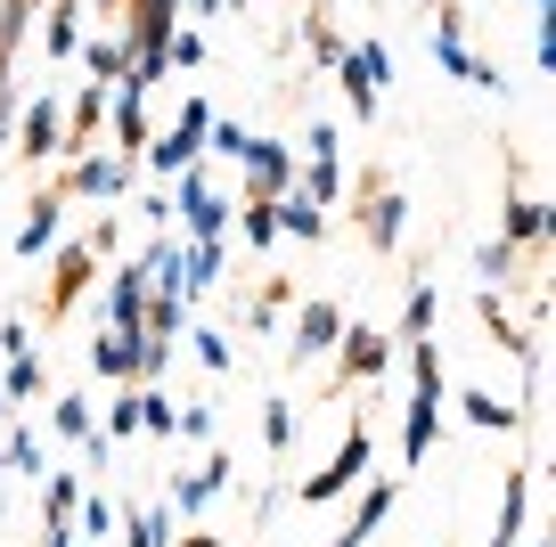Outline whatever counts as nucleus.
I'll return each mask as SVG.
<instances>
[{
	"mask_svg": "<svg viewBox=\"0 0 556 547\" xmlns=\"http://www.w3.org/2000/svg\"><path fill=\"white\" fill-rule=\"evenodd\" d=\"M173 433H180V442H213V433H222V409H213V400H189Z\"/></svg>",
	"mask_w": 556,
	"mask_h": 547,
	"instance_id": "nucleus-44",
	"label": "nucleus"
},
{
	"mask_svg": "<svg viewBox=\"0 0 556 547\" xmlns=\"http://www.w3.org/2000/svg\"><path fill=\"white\" fill-rule=\"evenodd\" d=\"M0 449H9V474H25V482L50 474V449H41L34 425H9V433H0Z\"/></svg>",
	"mask_w": 556,
	"mask_h": 547,
	"instance_id": "nucleus-34",
	"label": "nucleus"
},
{
	"mask_svg": "<svg viewBox=\"0 0 556 547\" xmlns=\"http://www.w3.org/2000/svg\"><path fill=\"white\" fill-rule=\"evenodd\" d=\"M90 377L99 384H139V335L131 327H99V335H90Z\"/></svg>",
	"mask_w": 556,
	"mask_h": 547,
	"instance_id": "nucleus-17",
	"label": "nucleus"
},
{
	"mask_svg": "<svg viewBox=\"0 0 556 547\" xmlns=\"http://www.w3.org/2000/svg\"><path fill=\"white\" fill-rule=\"evenodd\" d=\"M83 9H106V17H115V9H123V0H83Z\"/></svg>",
	"mask_w": 556,
	"mask_h": 547,
	"instance_id": "nucleus-53",
	"label": "nucleus"
},
{
	"mask_svg": "<svg viewBox=\"0 0 556 547\" xmlns=\"http://www.w3.org/2000/svg\"><path fill=\"white\" fill-rule=\"evenodd\" d=\"M0 433H9V400H0Z\"/></svg>",
	"mask_w": 556,
	"mask_h": 547,
	"instance_id": "nucleus-54",
	"label": "nucleus"
},
{
	"mask_svg": "<svg viewBox=\"0 0 556 547\" xmlns=\"http://www.w3.org/2000/svg\"><path fill=\"white\" fill-rule=\"evenodd\" d=\"M74 66H83L90 82H106V90H115V82H123V66H131V58H123V41H115V34H99V41L83 34V50H74Z\"/></svg>",
	"mask_w": 556,
	"mask_h": 547,
	"instance_id": "nucleus-29",
	"label": "nucleus"
},
{
	"mask_svg": "<svg viewBox=\"0 0 556 547\" xmlns=\"http://www.w3.org/2000/svg\"><path fill=\"white\" fill-rule=\"evenodd\" d=\"M368 458H377V442H368V417L361 409H344V442H336V458L319 466V474H303V507H336L344 491H361L368 482Z\"/></svg>",
	"mask_w": 556,
	"mask_h": 547,
	"instance_id": "nucleus-2",
	"label": "nucleus"
},
{
	"mask_svg": "<svg viewBox=\"0 0 556 547\" xmlns=\"http://www.w3.org/2000/svg\"><path fill=\"white\" fill-rule=\"evenodd\" d=\"M319 9H336V0H319Z\"/></svg>",
	"mask_w": 556,
	"mask_h": 547,
	"instance_id": "nucleus-57",
	"label": "nucleus"
},
{
	"mask_svg": "<svg viewBox=\"0 0 556 547\" xmlns=\"http://www.w3.org/2000/svg\"><path fill=\"white\" fill-rule=\"evenodd\" d=\"M173 425H180V400L164 393V384H139V433H148V442H173Z\"/></svg>",
	"mask_w": 556,
	"mask_h": 547,
	"instance_id": "nucleus-36",
	"label": "nucleus"
},
{
	"mask_svg": "<svg viewBox=\"0 0 556 547\" xmlns=\"http://www.w3.org/2000/svg\"><path fill=\"white\" fill-rule=\"evenodd\" d=\"M50 393V368H41V352H9V384H0V400L9 409H25V400Z\"/></svg>",
	"mask_w": 556,
	"mask_h": 547,
	"instance_id": "nucleus-28",
	"label": "nucleus"
},
{
	"mask_svg": "<svg viewBox=\"0 0 556 547\" xmlns=\"http://www.w3.org/2000/svg\"><path fill=\"white\" fill-rule=\"evenodd\" d=\"M131 155H99V148H90V155H74V164H66V180H58V189H66V196H83V205H106V213H115V196H131Z\"/></svg>",
	"mask_w": 556,
	"mask_h": 547,
	"instance_id": "nucleus-7",
	"label": "nucleus"
},
{
	"mask_svg": "<svg viewBox=\"0 0 556 547\" xmlns=\"http://www.w3.org/2000/svg\"><path fill=\"white\" fill-rule=\"evenodd\" d=\"M458 417H467L475 433H516V425H523V409H516V400L483 393V384H475V393H458Z\"/></svg>",
	"mask_w": 556,
	"mask_h": 547,
	"instance_id": "nucleus-24",
	"label": "nucleus"
},
{
	"mask_svg": "<svg viewBox=\"0 0 556 547\" xmlns=\"http://www.w3.org/2000/svg\"><path fill=\"white\" fill-rule=\"evenodd\" d=\"M507 270H516V245H507V238L475 245V287H507Z\"/></svg>",
	"mask_w": 556,
	"mask_h": 547,
	"instance_id": "nucleus-41",
	"label": "nucleus"
},
{
	"mask_svg": "<svg viewBox=\"0 0 556 547\" xmlns=\"http://www.w3.org/2000/svg\"><path fill=\"white\" fill-rule=\"evenodd\" d=\"M0 352H34V319H25V310L0 319Z\"/></svg>",
	"mask_w": 556,
	"mask_h": 547,
	"instance_id": "nucleus-47",
	"label": "nucleus"
},
{
	"mask_svg": "<svg viewBox=\"0 0 556 547\" xmlns=\"http://www.w3.org/2000/svg\"><path fill=\"white\" fill-rule=\"evenodd\" d=\"M106 115H115V155H148V139H156V123H148V90H131V82H115L106 90Z\"/></svg>",
	"mask_w": 556,
	"mask_h": 547,
	"instance_id": "nucleus-16",
	"label": "nucleus"
},
{
	"mask_svg": "<svg viewBox=\"0 0 556 547\" xmlns=\"http://www.w3.org/2000/svg\"><path fill=\"white\" fill-rule=\"evenodd\" d=\"M532 547H540V539H532Z\"/></svg>",
	"mask_w": 556,
	"mask_h": 547,
	"instance_id": "nucleus-58",
	"label": "nucleus"
},
{
	"mask_svg": "<svg viewBox=\"0 0 556 547\" xmlns=\"http://www.w3.org/2000/svg\"><path fill=\"white\" fill-rule=\"evenodd\" d=\"M262 449L270 458L295 449V393H262Z\"/></svg>",
	"mask_w": 556,
	"mask_h": 547,
	"instance_id": "nucleus-30",
	"label": "nucleus"
},
{
	"mask_svg": "<svg viewBox=\"0 0 556 547\" xmlns=\"http://www.w3.org/2000/svg\"><path fill=\"white\" fill-rule=\"evenodd\" d=\"M295 196H312L319 213L344 205V155H312V164H295Z\"/></svg>",
	"mask_w": 556,
	"mask_h": 547,
	"instance_id": "nucleus-22",
	"label": "nucleus"
},
{
	"mask_svg": "<svg viewBox=\"0 0 556 547\" xmlns=\"http://www.w3.org/2000/svg\"><path fill=\"white\" fill-rule=\"evenodd\" d=\"M164 189H173V213H180V229H189V238H229V221H238V196L213 189V171H205V164H189L180 180H164Z\"/></svg>",
	"mask_w": 556,
	"mask_h": 547,
	"instance_id": "nucleus-6",
	"label": "nucleus"
},
{
	"mask_svg": "<svg viewBox=\"0 0 556 547\" xmlns=\"http://www.w3.org/2000/svg\"><path fill=\"white\" fill-rule=\"evenodd\" d=\"M500 238L516 245V254L548 245L556 238V196H507V205H500Z\"/></svg>",
	"mask_w": 556,
	"mask_h": 547,
	"instance_id": "nucleus-14",
	"label": "nucleus"
},
{
	"mask_svg": "<svg viewBox=\"0 0 556 547\" xmlns=\"http://www.w3.org/2000/svg\"><path fill=\"white\" fill-rule=\"evenodd\" d=\"M205 131H213V99H180V106H173V131L148 139V155H139V164L156 171V180H180L189 164H205Z\"/></svg>",
	"mask_w": 556,
	"mask_h": 547,
	"instance_id": "nucleus-3",
	"label": "nucleus"
},
{
	"mask_svg": "<svg viewBox=\"0 0 556 547\" xmlns=\"http://www.w3.org/2000/svg\"><path fill=\"white\" fill-rule=\"evenodd\" d=\"M74 507H83V474L50 466L41 474V531H74Z\"/></svg>",
	"mask_w": 556,
	"mask_h": 547,
	"instance_id": "nucleus-21",
	"label": "nucleus"
},
{
	"mask_svg": "<svg viewBox=\"0 0 556 547\" xmlns=\"http://www.w3.org/2000/svg\"><path fill=\"white\" fill-rule=\"evenodd\" d=\"M336 393L352 400V384H384L393 377V359H401V343L393 335H377V327H361V319H344V335H336Z\"/></svg>",
	"mask_w": 556,
	"mask_h": 547,
	"instance_id": "nucleus-5",
	"label": "nucleus"
},
{
	"mask_svg": "<svg viewBox=\"0 0 556 547\" xmlns=\"http://www.w3.org/2000/svg\"><path fill=\"white\" fill-rule=\"evenodd\" d=\"M213 498H222V491H213V482H205V474H173V491H164V507H173V514H180V523H197V514H205V507H213Z\"/></svg>",
	"mask_w": 556,
	"mask_h": 547,
	"instance_id": "nucleus-40",
	"label": "nucleus"
},
{
	"mask_svg": "<svg viewBox=\"0 0 556 547\" xmlns=\"http://www.w3.org/2000/svg\"><path fill=\"white\" fill-rule=\"evenodd\" d=\"M523 523H532V466H507L500 523H491V539H483V547H523Z\"/></svg>",
	"mask_w": 556,
	"mask_h": 547,
	"instance_id": "nucleus-18",
	"label": "nucleus"
},
{
	"mask_svg": "<svg viewBox=\"0 0 556 547\" xmlns=\"http://www.w3.org/2000/svg\"><path fill=\"white\" fill-rule=\"evenodd\" d=\"M238 171H245L238 196H287V189H295V148H287V139H270V131H245Z\"/></svg>",
	"mask_w": 556,
	"mask_h": 547,
	"instance_id": "nucleus-8",
	"label": "nucleus"
},
{
	"mask_svg": "<svg viewBox=\"0 0 556 547\" xmlns=\"http://www.w3.org/2000/svg\"><path fill=\"white\" fill-rule=\"evenodd\" d=\"M83 0H50V9H41V58H50V66H66L74 50H83Z\"/></svg>",
	"mask_w": 556,
	"mask_h": 547,
	"instance_id": "nucleus-19",
	"label": "nucleus"
},
{
	"mask_svg": "<svg viewBox=\"0 0 556 547\" xmlns=\"http://www.w3.org/2000/svg\"><path fill=\"white\" fill-rule=\"evenodd\" d=\"M17 106H25V82L9 74V82H0V155L17 148Z\"/></svg>",
	"mask_w": 556,
	"mask_h": 547,
	"instance_id": "nucleus-46",
	"label": "nucleus"
},
{
	"mask_svg": "<svg viewBox=\"0 0 556 547\" xmlns=\"http://www.w3.org/2000/svg\"><path fill=\"white\" fill-rule=\"evenodd\" d=\"M66 229V189H34L25 196V221H17V262H41Z\"/></svg>",
	"mask_w": 556,
	"mask_h": 547,
	"instance_id": "nucleus-13",
	"label": "nucleus"
},
{
	"mask_svg": "<svg viewBox=\"0 0 556 547\" xmlns=\"http://www.w3.org/2000/svg\"><path fill=\"white\" fill-rule=\"evenodd\" d=\"M344 205H352V221H361L368 254H401V238H409V196H401L384 171H368V180L344 196Z\"/></svg>",
	"mask_w": 556,
	"mask_h": 547,
	"instance_id": "nucleus-4",
	"label": "nucleus"
},
{
	"mask_svg": "<svg viewBox=\"0 0 556 547\" xmlns=\"http://www.w3.org/2000/svg\"><path fill=\"white\" fill-rule=\"evenodd\" d=\"M393 507H401V482H393V474H368L361 498H352V514H344V531H336L328 547H368V539L384 531V514H393Z\"/></svg>",
	"mask_w": 556,
	"mask_h": 547,
	"instance_id": "nucleus-10",
	"label": "nucleus"
},
{
	"mask_svg": "<svg viewBox=\"0 0 556 547\" xmlns=\"http://www.w3.org/2000/svg\"><path fill=\"white\" fill-rule=\"evenodd\" d=\"M173 547H222L213 531H173Z\"/></svg>",
	"mask_w": 556,
	"mask_h": 547,
	"instance_id": "nucleus-50",
	"label": "nucleus"
},
{
	"mask_svg": "<svg viewBox=\"0 0 556 547\" xmlns=\"http://www.w3.org/2000/svg\"><path fill=\"white\" fill-rule=\"evenodd\" d=\"M173 507H131L123 514V547H173Z\"/></svg>",
	"mask_w": 556,
	"mask_h": 547,
	"instance_id": "nucleus-35",
	"label": "nucleus"
},
{
	"mask_svg": "<svg viewBox=\"0 0 556 547\" xmlns=\"http://www.w3.org/2000/svg\"><path fill=\"white\" fill-rule=\"evenodd\" d=\"M164 66H205V25L180 17L173 34H164Z\"/></svg>",
	"mask_w": 556,
	"mask_h": 547,
	"instance_id": "nucleus-43",
	"label": "nucleus"
},
{
	"mask_svg": "<svg viewBox=\"0 0 556 547\" xmlns=\"http://www.w3.org/2000/svg\"><path fill=\"white\" fill-rule=\"evenodd\" d=\"M197 319V303L189 294H148V319H139V335H164V343H180V327Z\"/></svg>",
	"mask_w": 556,
	"mask_h": 547,
	"instance_id": "nucleus-33",
	"label": "nucleus"
},
{
	"mask_svg": "<svg viewBox=\"0 0 556 547\" xmlns=\"http://www.w3.org/2000/svg\"><path fill=\"white\" fill-rule=\"evenodd\" d=\"M434 310H442V294L426 287V278H409V294H401V327H393V343H426V335H434Z\"/></svg>",
	"mask_w": 556,
	"mask_h": 547,
	"instance_id": "nucleus-25",
	"label": "nucleus"
},
{
	"mask_svg": "<svg viewBox=\"0 0 556 547\" xmlns=\"http://www.w3.org/2000/svg\"><path fill=\"white\" fill-rule=\"evenodd\" d=\"M336 335H344V303L303 294V303H295V327H287V359H295V368H312V359L336 352Z\"/></svg>",
	"mask_w": 556,
	"mask_h": 547,
	"instance_id": "nucleus-9",
	"label": "nucleus"
},
{
	"mask_svg": "<svg viewBox=\"0 0 556 547\" xmlns=\"http://www.w3.org/2000/svg\"><path fill=\"white\" fill-rule=\"evenodd\" d=\"M303 148L312 155H344V139H336V123H303Z\"/></svg>",
	"mask_w": 556,
	"mask_h": 547,
	"instance_id": "nucleus-48",
	"label": "nucleus"
},
{
	"mask_svg": "<svg viewBox=\"0 0 556 547\" xmlns=\"http://www.w3.org/2000/svg\"><path fill=\"white\" fill-rule=\"evenodd\" d=\"M139 319H148V270L123 262V270L106 278V327H131V335H139Z\"/></svg>",
	"mask_w": 556,
	"mask_h": 547,
	"instance_id": "nucleus-20",
	"label": "nucleus"
},
{
	"mask_svg": "<svg viewBox=\"0 0 556 547\" xmlns=\"http://www.w3.org/2000/svg\"><path fill=\"white\" fill-rule=\"evenodd\" d=\"M180 335H189V352H197V359H205L213 377H229V368H238V343H229V335H222V327H205V319H189V327H180Z\"/></svg>",
	"mask_w": 556,
	"mask_h": 547,
	"instance_id": "nucleus-37",
	"label": "nucleus"
},
{
	"mask_svg": "<svg viewBox=\"0 0 556 547\" xmlns=\"http://www.w3.org/2000/svg\"><path fill=\"white\" fill-rule=\"evenodd\" d=\"M0 9H25V17H41V9H50V0H0Z\"/></svg>",
	"mask_w": 556,
	"mask_h": 547,
	"instance_id": "nucleus-52",
	"label": "nucleus"
},
{
	"mask_svg": "<svg viewBox=\"0 0 556 547\" xmlns=\"http://www.w3.org/2000/svg\"><path fill=\"white\" fill-rule=\"evenodd\" d=\"M532 9H548V0H532Z\"/></svg>",
	"mask_w": 556,
	"mask_h": 547,
	"instance_id": "nucleus-56",
	"label": "nucleus"
},
{
	"mask_svg": "<svg viewBox=\"0 0 556 547\" xmlns=\"http://www.w3.org/2000/svg\"><path fill=\"white\" fill-rule=\"evenodd\" d=\"M278 310H287V278H270V287L245 303V335H278Z\"/></svg>",
	"mask_w": 556,
	"mask_h": 547,
	"instance_id": "nucleus-42",
	"label": "nucleus"
},
{
	"mask_svg": "<svg viewBox=\"0 0 556 547\" xmlns=\"http://www.w3.org/2000/svg\"><path fill=\"white\" fill-rule=\"evenodd\" d=\"M50 319H66V310H74V294H83L90 287V278H99V245H90V238H66V245H50Z\"/></svg>",
	"mask_w": 556,
	"mask_h": 547,
	"instance_id": "nucleus-12",
	"label": "nucleus"
},
{
	"mask_svg": "<svg viewBox=\"0 0 556 547\" xmlns=\"http://www.w3.org/2000/svg\"><path fill=\"white\" fill-rule=\"evenodd\" d=\"M58 131H66V106H58L50 90H41V99L25 90V106H17V148H9V155H25V164H50V155H58Z\"/></svg>",
	"mask_w": 556,
	"mask_h": 547,
	"instance_id": "nucleus-11",
	"label": "nucleus"
},
{
	"mask_svg": "<svg viewBox=\"0 0 556 547\" xmlns=\"http://www.w3.org/2000/svg\"><path fill=\"white\" fill-rule=\"evenodd\" d=\"M115 531H123L115 498H106V491H83V507H74V539H83V547H106Z\"/></svg>",
	"mask_w": 556,
	"mask_h": 547,
	"instance_id": "nucleus-26",
	"label": "nucleus"
},
{
	"mask_svg": "<svg viewBox=\"0 0 556 547\" xmlns=\"http://www.w3.org/2000/svg\"><path fill=\"white\" fill-rule=\"evenodd\" d=\"M41 547H83V539H74V531H41Z\"/></svg>",
	"mask_w": 556,
	"mask_h": 547,
	"instance_id": "nucleus-51",
	"label": "nucleus"
},
{
	"mask_svg": "<svg viewBox=\"0 0 556 547\" xmlns=\"http://www.w3.org/2000/svg\"><path fill=\"white\" fill-rule=\"evenodd\" d=\"M0 482H9V449H0Z\"/></svg>",
	"mask_w": 556,
	"mask_h": 547,
	"instance_id": "nucleus-55",
	"label": "nucleus"
},
{
	"mask_svg": "<svg viewBox=\"0 0 556 547\" xmlns=\"http://www.w3.org/2000/svg\"><path fill=\"white\" fill-rule=\"evenodd\" d=\"M222 278H229V245L222 238H189V303L205 287H222Z\"/></svg>",
	"mask_w": 556,
	"mask_h": 547,
	"instance_id": "nucleus-32",
	"label": "nucleus"
},
{
	"mask_svg": "<svg viewBox=\"0 0 556 547\" xmlns=\"http://www.w3.org/2000/svg\"><path fill=\"white\" fill-rule=\"evenodd\" d=\"M90 425H99V409H90V393H58V400H50V433H58V442H83Z\"/></svg>",
	"mask_w": 556,
	"mask_h": 547,
	"instance_id": "nucleus-38",
	"label": "nucleus"
},
{
	"mask_svg": "<svg viewBox=\"0 0 556 547\" xmlns=\"http://www.w3.org/2000/svg\"><path fill=\"white\" fill-rule=\"evenodd\" d=\"M180 9H189V25H213V17H229L238 0H180Z\"/></svg>",
	"mask_w": 556,
	"mask_h": 547,
	"instance_id": "nucleus-49",
	"label": "nucleus"
},
{
	"mask_svg": "<svg viewBox=\"0 0 556 547\" xmlns=\"http://www.w3.org/2000/svg\"><path fill=\"white\" fill-rule=\"evenodd\" d=\"M106 442H139V384H115V393H106Z\"/></svg>",
	"mask_w": 556,
	"mask_h": 547,
	"instance_id": "nucleus-39",
	"label": "nucleus"
},
{
	"mask_svg": "<svg viewBox=\"0 0 556 547\" xmlns=\"http://www.w3.org/2000/svg\"><path fill=\"white\" fill-rule=\"evenodd\" d=\"M278 238H295V245H319V238H328V213H319L312 196H295V189H287V196H278Z\"/></svg>",
	"mask_w": 556,
	"mask_h": 547,
	"instance_id": "nucleus-27",
	"label": "nucleus"
},
{
	"mask_svg": "<svg viewBox=\"0 0 556 547\" xmlns=\"http://www.w3.org/2000/svg\"><path fill=\"white\" fill-rule=\"evenodd\" d=\"M434 17H426V41H434V74H451V82H467V90H491V99H507V74L491 66V58H475V41H467V9L458 0H426Z\"/></svg>",
	"mask_w": 556,
	"mask_h": 547,
	"instance_id": "nucleus-1",
	"label": "nucleus"
},
{
	"mask_svg": "<svg viewBox=\"0 0 556 547\" xmlns=\"http://www.w3.org/2000/svg\"><path fill=\"white\" fill-rule=\"evenodd\" d=\"M401 359H409V384H417V393L451 400V377H442V343L434 335H426V343H401Z\"/></svg>",
	"mask_w": 556,
	"mask_h": 547,
	"instance_id": "nucleus-31",
	"label": "nucleus"
},
{
	"mask_svg": "<svg viewBox=\"0 0 556 547\" xmlns=\"http://www.w3.org/2000/svg\"><path fill=\"white\" fill-rule=\"evenodd\" d=\"M173 377V343L164 335H139V384H164Z\"/></svg>",
	"mask_w": 556,
	"mask_h": 547,
	"instance_id": "nucleus-45",
	"label": "nucleus"
},
{
	"mask_svg": "<svg viewBox=\"0 0 556 547\" xmlns=\"http://www.w3.org/2000/svg\"><path fill=\"white\" fill-rule=\"evenodd\" d=\"M434 442H442V400L409 393V409H401V474H417V466L434 458Z\"/></svg>",
	"mask_w": 556,
	"mask_h": 547,
	"instance_id": "nucleus-15",
	"label": "nucleus"
},
{
	"mask_svg": "<svg viewBox=\"0 0 556 547\" xmlns=\"http://www.w3.org/2000/svg\"><path fill=\"white\" fill-rule=\"evenodd\" d=\"M245 238V254H270L278 245V196H238V221H229Z\"/></svg>",
	"mask_w": 556,
	"mask_h": 547,
	"instance_id": "nucleus-23",
	"label": "nucleus"
}]
</instances>
